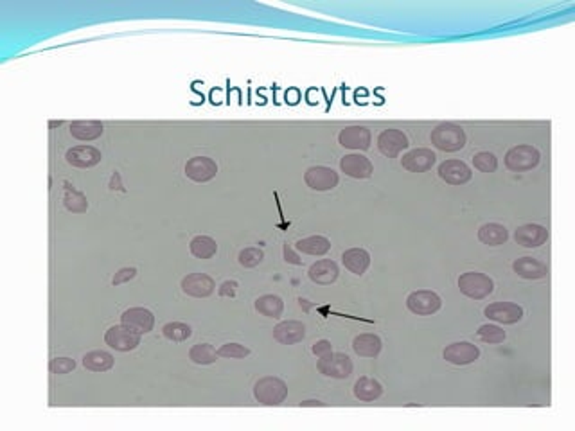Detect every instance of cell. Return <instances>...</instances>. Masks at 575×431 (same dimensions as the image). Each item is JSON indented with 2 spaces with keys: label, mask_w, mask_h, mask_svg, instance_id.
<instances>
[{
  "label": "cell",
  "mask_w": 575,
  "mask_h": 431,
  "mask_svg": "<svg viewBox=\"0 0 575 431\" xmlns=\"http://www.w3.org/2000/svg\"><path fill=\"white\" fill-rule=\"evenodd\" d=\"M429 140L437 147L439 151L444 153H456V151L464 150L468 137H466L464 128L455 123H442L432 131Z\"/></svg>",
  "instance_id": "6da1fadb"
},
{
  "label": "cell",
  "mask_w": 575,
  "mask_h": 431,
  "mask_svg": "<svg viewBox=\"0 0 575 431\" xmlns=\"http://www.w3.org/2000/svg\"><path fill=\"white\" fill-rule=\"evenodd\" d=\"M253 397L263 406H279L288 397V385L279 377H261L253 385Z\"/></svg>",
  "instance_id": "7a4b0ae2"
},
{
  "label": "cell",
  "mask_w": 575,
  "mask_h": 431,
  "mask_svg": "<svg viewBox=\"0 0 575 431\" xmlns=\"http://www.w3.org/2000/svg\"><path fill=\"white\" fill-rule=\"evenodd\" d=\"M541 153L530 144H520L507 151L505 155V167L513 173H525V171L534 169L540 164Z\"/></svg>",
  "instance_id": "3957f363"
},
{
  "label": "cell",
  "mask_w": 575,
  "mask_h": 431,
  "mask_svg": "<svg viewBox=\"0 0 575 431\" xmlns=\"http://www.w3.org/2000/svg\"><path fill=\"white\" fill-rule=\"evenodd\" d=\"M459 288L460 293L473 301H482L486 296H489L495 289V282L487 277L486 274L480 272H468L459 277Z\"/></svg>",
  "instance_id": "277c9868"
},
{
  "label": "cell",
  "mask_w": 575,
  "mask_h": 431,
  "mask_svg": "<svg viewBox=\"0 0 575 431\" xmlns=\"http://www.w3.org/2000/svg\"><path fill=\"white\" fill-rule=\"evenodd\" d=\"M317 369L320 374L333 379H347L353 374V362L347 354L341 352H331V354L319 358Z\"/></svg>",
  "instance_id": "5b68a950"
},
{
  "label": "cell",
  "mask_w": 575,
  "mask_h": 431,
  "mask_svg": "<svg viewBox=\"0 0 575 431\" xmlns=\"http://www.w3.org/2000/svg\"><path fill=\"white\" fill-rule=\"evenodd\" d=\"M104 342L111 349L119 350V352H130L141 345V332L126 328V325H114L104 335Z\"/></svg>",
  "instance_id": "8992f818"
},
{
  "label": "cell",
  "mask_w": 575,
  "mask_h": 431,
  "mask_svg": "<svg viewBox=\"0 0 575 431\" xmlns=\"http://www.w3.org/2000/svg\"><path fill=\"white\" fill-rule=\"evenodd\" d=\"M442 301L441 296L435 291H426V289H421V291H414L408 295L407 298V308L408 311L414 313L417 316H432L441 309Z\"/></svg>",
  "instance_id": "52a82bcc"
},
{
  "label": "cell",
  "mask_w": 575,
  "mask_h": 431,
  "mask_svg": "<svg viewBox=\"0 0 575 431\" xmlns=\"http://www.w3.org/2000/svg\"><path fill=\"white\" fill-rule=\"evenodd\" d=\"M304 181L310 189L313 191H319V193H324V191H331L338 185L340 178H338V173L331 167L326 166H314L310 167L304 174Z\"/></svg>",
  "instance_id": "ba28073f"
},
{
  "label": "cell",
  "mask_w": 575,
  "mask_h": 431,
  "mask_svg": "<svg viewBox=\"0 0 575 431\" xmlns=\"http://www.w3.org/2000/svg\"><path fill=\"white\" fill-rule=\"evenodd\" d=\"M444 359L451 365L456 366H464V365H471L478 359L480 356V349L476 345L469 342H455L451 345H448L442 352Z\"/></svg>",
  "instance_id": "9c48e42d"
},
{
  "label": "cell",
  "mask_w": 575,
  "mask_h": 431,
  "mask_svg": "<svg viewBox=\"0 0 575 431\" xmlns=\"http://www.w3.org/2000/svg\"><path fill=\"white\" fill-rule=\"evenodd\" d=\"M483 315L493 322L503 323V325H513L523 318V309L514 302H495L483 309Z\"/></svg>",
  "instance_id": "30bf717a"
},
{
  "label": "cell",
  "mask_w": 575,
  "mask_h": 431,
  "mask_svg": "<svg viewBox=\"0 0 575 431\" xmlns=\"http://www.w3.org/2000/svg\"><path fill=\"white\" fill-rule=\"evenodd\" d=\"M372 135L365 126H347L338 133V144L345 150L367 151L371 147Z\"/></svg>",
  "instance_id": "8fae6325"
},
{
  "label": "cell",
  "mask_w": 575,
  "mask_h": 431,
  "mask_svg": "<svg viewBox=\"0 0 575 431\" xmlns=\"http://www.w3.org/2000/svg\"><path fill=\"white\" fill-rule=\"evenodd\" d=\"M408 146H410L408 144V137L401 130L388 128V130L381 131L380 137H378V150L388 158H395L399 153L407 150Z\"/></svg>",
  "instance_id": "7c38bea8"
},
{
  "label": "cell",
  "mask_w": 575,
  "mask_h": 431,
  "mask_svg": "<svg viewBox=\"0 0 575 431\" xmlns=\"http://www.w3.org/2000/svg\"><path fill=\"white\" fill-rule=\"evenodd\" d=\"M184 171L189 180L196 181V184H205V181H211L216 177L218 166L209 157H192L191 160H187Z\"/></svg>",
  "instance_id": "4fadbf2b"
},
{
  "label": "cell",
  "mask_w": 575,
  "mask_h": 431,
  "mask_svg": "<svg viewBox=\"0 0 575 431\" xmlns=\"http://www.w3.org/2000/svg\"><path fill=\"white\" fill-rule=\"evenodd\" d=\"M437 157L432 150L428 147H419V150L408 151L407 155H402L401 166L410 173H426L435 166Z\"/></svg>",
  "instance_id": "5bb4252c"
},
{
  "label": "cell",
  "mask_w": 575,
  "mask_h": 431,
  "mask_svg": "<svg viewBox=\"0 0 575 431\" xmlns=\"http://www.w3.org/2000/svg\"><path fill=\"white\" fill-rule=\"evenodd\" d=\"M340 169L341 173H345L351 178H356V180H367L374 173L372 162L360 153L345 155L340 160Z\"/></svg>",
  "instance_id": "9a60e30c"
},
{
  "label": "cell",
  "mask_w": 575,
  "mask_h": 431,
  "mask_svg": "<svg viewBox=\"0 0 575 431\" xmlns=\"http://www.w3.org/2000/svg\"><path fill=\"white\" fill-rule=\"evenodd\" d=\"M439 177L449 185H464L473 178L471 169L462 160H446L439 166Z\"/></svg>",
  "instance_id": "2e32d148"
},
{
  "label": "cell",
  "mask_w": 575,
  "mask_h": 431,
  "mask_svg": "<svg viewBox=\"0 0 575 431\" xmlns=\"http://www.w3.org/2000/svg\"><path fill=\"white\" fill-rule=\"evenodd\" d=\"M214 281L205 274H189L182 279V291L192 298H207L214 293Z\"/></svg>",
  "instance_id": "e0dca14e"
},
{
  "label": "cell",
  "mask_w": 575,
  "mask_h": 431,
  "mask_svg": "<svg viewBox=\"0 0 575 431\" xmlns=\"http://www.w3.org/2000/svg\"><path fill=\"white\" fill-rule=\"evenodd\" d=\"M121 323L126 328L133 329V331L146 335L153 329L155 325V316L150 309L146 308H131L121 315Z\"/></svg>",
  "instance_id": "ac0fdd59"
},
{
  "label": "cell",
  "mask_w": 575,
  "mask_h": 431,
  "mask_svg": "<svg viewBox=\"0 0 575 431\" xmlns=\"http://www.w3.org/2000/svg\"><path fill=\"white\" fill-rule=\"evenodd\" d=\"M514 239H516L518 245H522L525 248H537L547 242L549 230L536 223L522 225V227H518L516 232H514Z\"/></svg>",
  "instance_id": "d6986e66"
},
{
  "label": "cell",
  "mask_w": 575,
  "mask_h": 431,
  "mask_svg": "<svg viewBox=\"0 0 575 431\" xmlns=\"http://www.w3.org/2000/svg\"><path fill=\"white\" fill-rule=\"evenodd\" d=\"M273 338L283 345H295L306 338V328L302 322L297 320H286V322L277 323L273 328Z\"/></svg>",
  "instance_id": "ffe728a7"
},
{
  "label": "cell",
  "mask_w": 575,
  "mask_h": 431,
  "mask_svg": "<svg viewBox=\"0 0 575 431\" xmlns=\"http://www.w3.org/2000/svg\"><path fill=\"white\" fill-rule=\"evenodd\" d=\"M67 162L72 167H80V169H90V167L97 166L103 158L99 150L92 146H76L72 150L67 151L65 155Z\"/></svg>",
  "instance_id": "44dd1931"
},
{
  "label": "cell",
  "mask_w": 575,
  "mask_h": 431,
  "mask_svg": "<svg viewBox=\"0 0 575 431\" xmlns=\"http://www.w3.org/2000/svg\"><path fill=\"white\" fill-rule=\"evenodd\" d=\"M338 275H340L338 264L334 261H331V259H320L314 264H311L310 272H307L310 281L320 286L333 284V282H336Z\"/></svg>",
  "instance_id": "7402d4cb"
},
{
  "label": "cell",
  "mask_w": 575,
  "mask_h": 431,
  "mask_svg": "<svg viewBox=\"0 0 575 431\" xmlns=\"http://www.w3.org/2000/svg\"><path fill=\"white\" fill-rule=\"evenodd\" d=\"M513 269L514 274H518L522 279H527V281H540V279H544L549 274V268L534 257L516 259L513 262Z\"/></svg>",
  "instance_id": "603a6c76"
},
{
  "label": "cell",
  "mask_w": 575,
  "mask_h": 431,
  "mask_svg": "<svg viewBox=\"0 0 575 431\" xmlns=\"http://www.w3.org/2000/svg\"><path fill=\"white\" fill-rule=\"evenodd\" d=\"M341 262L351 274L354 275H363L367 272L368 264H371V255L363 248H351V250L344 252L341 255Z\"/></svg>",
  "instance_id": "cb8c5ba5"
},
{
  "label": "cell",
  "mask_w": 575,
  "mask_h": 431,
  "mask_svg": "<svg viewBox=\"0 0 575 431\" xmlns=\"http://www.w3.org/2000/svg\"><path fill=\"white\" fill-rule=\"evenodd\" d=\"M383 396V386L374 377H360L354 383V397L363 403H372Z\"/></svg>",
  "instance_id": "d4e9b609"
},
{
  "label": "cell",
  "mask_w": 575,
  "mask_h": 431,
  "mask_svg": "<svg viewBox=\"0 0 575 431\" xmlns=\"http://www.w3.org/2000/svg\"><path fill=\"white\" fill-rule=\"evenodd\" d=\"M381 347H383V343H381L380 336L371 335V332L356 336L353 342L354 352L361 358H376L381 352Z\"/></svg>",
  "instance_id": "484cf974"
},
{
  "label": "cell",
  "mask_w": 575,
  "mask_h": 431,
  "mask_svg": "<svg viewBox=\"0 0 575 431\" xmlns=\"http://www.w3.org/2000/svg\"><path fill=\"white\" fill-rule=\"evenodd\" d=\"M103 131V124L97 123V121H76V123L70 124V135L74 139L83 140V142L99 139Z\"/></svg>",
  "instance_id": "4316f807"
},
{
  "label": "cell",
  "mask_w": 575,
  "mask_h": 431,
  "mask_svg": "<svg viewBox=\"0 0 575 431\" xmlns=\"http://www.w3.org/2000/svg\"><path fill=\"white\" fill-rule=\"evenodd\" d=\"M297 250L306 255L320 257V255H326L331 250V241L324 235H310V237L297 241Z\"/></svg>",
  "instance_id": "83f0119b"
},
{
  "label": "cell",
  "mask_w": 575,
  "mask_h": 431,
  "mask_svg": "<svg viewBox=\"0 0 575 431\" xmlns=\"http://www.w3.org/2000/svg\"><path fill=\"white\" fill-rule=\"evenodd\" d=\"M480 242L487 245V247H500L509 239V232L503 225L500 223H487L480 227L478 230Z\"/></svg>",
  "instance_id": "f1b7e54d"
},
{
  "label": "cell",
  "mask_w": 575,
  "mask_h": 431,
  "mask_svg": "<svg viewBox=\"0 0 575 431\" xmlns=\"http://www.w3.org/2000/svg\"><path fill=\"white\" fill-rule=\"evenodd\" d=\"M115 359L106 350H92L89 354L83 356V365L87 370L92 372H106L114 366Z\"/></svg>",
  "instance_id": "f546056e"
},
{
  "label": "cell",
  "mask_w": 575,
  "mask_h": 431,
  "mask_svg": "<svg viewBox=\"0 0 575 431\" xmlns=\"http://www.w3.org/2000/svg\"><path fill=\"white\" fill-rule=\"evenodd\" d=\"M189 250L195 255L196 259H211L214 257L216 252H218V245L212 237L209 235H196L195 239H191L189 242Z\"/></svg>",
  "instance_id": "4dcf8cb0"
},
{
  "label": "cell",
  "mask_w": 575,
  "mask_h": 431,
  "mask_svg": "<svg viewBox=\"0 0 575 431\" xmlns=\"http://www.w3.org/2000/svg\"><path fill=\"white\" fill-rule=\"evenodd\" d=\"M256 311L268 318H279L284 311V302L275 295H263L256 301Z\"/></svg>",
  "instance_id": "1f68e13d"
},
{
  "label": "cell",
  "mask_w": 575,
  "mask_h": 431,
  "mask_svg": "<svg viewBox=\"0 0 575 431\" xmlns=\"http://www.w3.org/2000/svg\"><path fill=\"white\" fill-rule=\"evenodd\" d=\"M189 359L196 365H212L218 359V350L211 343H198L189 350Z\"/></svg>",
  "instance_id": "d6a6232c"
},
{
  "label": "cell",
  "mask_w": 575,
  "mask_h": 431,
  "mask_svg": "<svg viewBox=\"0 0 575 431\" xmlns=\"http://www.w3.org/2000/svg\"><path fill=\"white\" fill-rule=\"evenodd\" d=\"M162 335H164V338H168L169 342H185V340L191 338L192 335V329L189 328L187 323H182V322H171V323H165L164 328H162Z\"/></svg>",
  "instance_id": "836d02e7"
},
{
  "label": "cell",
  "mask_w": 575,
  "mask_h": 431,
  "mask_svg": "<svg viewBox=\"0 0 575 431\" xmlns=\"http://www.w3.org/2000/svg\"><path fill=\"white\" fill-rule=\"evenodd\" d=\"M63 203H65L67 211L74 212V214H81V212L89 211V201L84 198L83 193L76 191V189H65V196H63Z\"/></svg>",
  "instance_id": "e575fe53"
},
{
  "label": "cell",
  "mask_w": 575,
  "mask_h": 431,
  "mask_svg": "<svg viewBox=\"0 0 575 431\" xmlns=\"http://www.w3.org/2000/svg\"><path fill=\"white\" fill-rule=\"evenodd\" d=\"M478 335L480 342L489 343V345H498V343L505 342L507 335L502 328L498 325H493V323H486V325H480V329L476 331Z\"/></svg>",
  "instance_id": "d590c367"
},
{
  "label": "cell",
  "mask_w": 575,
  "mask_h": 431,
  "mask_svg": "<svg viewBox=\"0 0 575 431\" xmlns=\"http://www.w3.org/2000/svg\"><path fill=\"white\" fill-rule=\"evenodd\" d=\"M473 166L482 173H495L498 169V158L489 151H480L473 157Z\"/></svg>",
  "instance_id": "8d00e7d4"
},
{
  "label": "cell",
  "mask_w": 575,
  "mask_h": 431,
  "mask_svg": "<svg viewBox=\"0 0 575 431\" xmlns=\"http://www.w3.org/2000/svg\"><path fill=\"white\" fill-rule=\"evenodd\" d=\"M263 259H265V252L261 250V248H245V250L239 252V264L243 266V268H256V266H259L263 262Z\"/></svg>",
  "instance_id": "74e56055"
},
{
  "label": "cell",
  "mask_w": 575,
  "mask_h": 431,
  "mask_svg": "<svg viewBox=\"0 0 575 431\" xmlns=\"http://www.w3.org/2000/svg\"><path fill=\"white\" fill-rule=\"evenodd\" d=\"M218 356L230 359H241L250 356V349L241 345V343H225V345H221L218 349Z\"/></svg>",
  "instance_id": "f35d334b"
},
{
  "label": "cell",
  "mask_w": 575,
  "mask_h": 431,
  "mask_svg": "<svg viewBox=\"0 0 575 431\" xmlns=\"http://www.w3.org/2000/svg\"><path fill=\"white\" fill-rule=\"evenodd\" d=\"M76 369V362L72 358H54L53 362L49 363V370L56 376H63V374H69Z\"/></svg>",
  "instance_id": "ab89813d"
},
{
  "label": "cell",
  "mask_w": 575,
  "mask_h": 431,
  "mask_svg": "<svg viewBox=\"0 0 575 431\" xmlns=\"http://www.w3.org/2000/svg\"><path fill=\"white\" fill-rule=\"evenodd\" d=\"M135 275H137V269L135 268H123L114 275V279H111V284L119 286V284H124V282H130L131 279H135Z\"/></svg>",
  "instance_id": "60d3db41"
},
{
  "label": "cell",
  "mask_w": 575,
  "mask_h": 431,
  "mask_svg": "<svg viewBox=\"0 0 575 431\" xmlns=\"http://www.w3.org/2000/svg\"><path fill=\"white\" fill-rule=\"evenodd\" d=\"M311 352H313L317 358H324V356H327L333 352V345H331V342H327V340H319L317 343H313V347H311Z\"/></svg>",
  "instance_id": "b9f144b4"
},
{
  "label": "cell",
  "mask_w": 575,
  "mask_h": 431,
  "mask_svg": "<svg viewBox=\"0 0 575 431\" xmlns=\"http://www.w3.org/2000/svg\"><path fill=\"white\" fill-rule=\"evenodd\" d=\"M284 261L290 262V264H300V262H302L299 259V255L292 250L290 242H284Z\"/></svg>",
  "instance_id": "7bdbcfd3"
},
{
  "label": "cell",
  "mask_w": 575,
  "mask_h": 431,
  "mask_svg": "<svg viewBox=\"0 0 575 431\" xmlns=\"http://www.w3.org/2000/svg\"><path fill=\"white\" fill-rule=\"evenodd\" d=\"M236 288H238V284L236 282H225V284L219 288V295L221 296H234L236 295Z\"/></svg>",
  "instance_id": "ee69618b"
},
{
  "label": "cell",
  "mask_w": 575,
  "mask_h": 431,
  "mask_svg": "<svg viewBox=\"0 0 575 431\" xmlns=\"http://www.w3.org/2000/svg\"><path fill=\"white\" fill-rule=\"evenodd\" d=\"M300 406H326V403H320V401H304V403H300Z\"/></svg>",
  "instance_id": "f6af8a7d"
}]
</instances>
